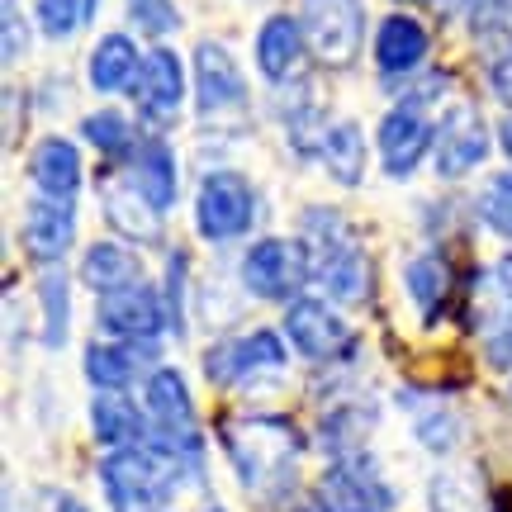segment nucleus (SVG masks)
<instances>
[{"label": "nucleus", "instance_id": "nucleus-18", "mask_svg": "<svg viewBox=\"0 0 512 512\" xmlns=\"http://www.w3.org/2000/svg\"><path fill=\"white\" fill-rule=\"evenodd\" d=\"M29 181L38 185V195L48 200H76L81 190V152L67 138H43V143L29 152Z\"/></svg>", "mask_w": 512, "mask_h": 512}, {"label": "nucleus", "instance_id": "nucleus-35", "mask_svg": "<svg viewBox=\"0 0 512 512\" xmlns=\"http://www.w3.org/2000/svg\"><path fill=\"white\" fill-rule=\"evenodd\" d=\"M489 361L498 370H512V318L498 332H489Z\"/></svg>", "mask_w": 512, "mask_h": 512}, {"label": "nucleus", "instance_id": "nucleus-31", "mask_svg": "<svg viewBox=\"0 0 512 512\" xmlns=\"http://www.w3.org/2000/svg\"><path fill=\"white\" fill-rule=\"evenodd\" d=\"M38 29L48 38H72L86 19H91V10H86V0H38Z\"/></svg>", "mask_w": 512, "mask_h": 512}, {"label": "nucleus", "instance_id": "nucleus-41", "mask_svg": "<svg viewBox=\"0 0 512 512\" xmlns=\"http://www.w3.org/2000/svg\"><path fill=\"white\" fill-rule=\"evenodd\" d=\"M418 5H437V0H418Z\"/></svg>", "mask_w": 512, "mask_h": 512}, {"label": "nucleus", "instance_id": "nucleus-11", "mask_svg": "<svg viewBox=\"0 0 512 512\" xmlns=\"http://www.w3.org/2000/svg\"><path fill=\"white\" fill-rule=\"evenodd\" d=\"M133 100H138V119L147 128H171L185 100V62L171 48H152L143 57V72L133 81Z\"/></svg>", "mask_w": 512, "mask_h": 512}, {"label": "nucleus", "instance_id": "nucleus-13", "mask_svg": "<svg viewBox=\"0 0 512 512\" xmlns=\"http://www.w3.org/2000/svg\"><path fill=\"white\" fill-rule=\"evenodd\" d=\"M432 157H437L441 181H460V176H470V171L489 157V128H484L479 110L456 105V110L446 114L441 128H437V143H432Z\"/></svg>", "mask_w": 512, "mask_h": 512}, {"label": "nucleus", "instance_id": "nucleus-22", "mask_svg": "<svg viewBox=\"0 0 512 512\" xmlns=\"http://www.w3.org/2000/svg\"><path fill=\"white\" fill-rule=\"evenodd\" d=\"M318 157H323V166H328V176L337 185H361L366 181V133H361V124L342 119V124L323 128Z\"/></svg>", "mask_w": 512, "mask_h": 512}, {"label": "nucleus", "instance_id": "nucleus-40", "mask_svg": "<svg viewBox=\"0 0 512 512\" xmlns=\"http://www.w3.org/2000/svg\"><path fill=\"white\" fill-rule=\"evenodd\" d=\"M95 5H100V0H86V10H91V15H95Z\"/></svg>", "mask_w": 512, "mask_h": 512}, {"label": "nucleus", "instance_id": "nucleus-39", "mask_svg": "<svg viewBox=\"0 0 512 512\" xmlns=\"http://www.w3.org/2000/svg\"><path fill=\"white\" fill-rule=\"evenodd\" d=\"M498 143H503V152L512 157V114L503 119V124H498Z\"/></svg>", "mask_w": 512, "mask_h": 512}, {"label": "nucleus", "instance_id": "nucleus-29", "mask_svg": "<svg viewBox=\"0 0 512 512\" xmlns=\"http://www.w3.org/2000/svg\"><path fill=\"white\" fill-rule=\"evenodd\" d=\"M403 285H408V294H413V304H418V313L432 323L441 309V299H446V261L441 256H413L408 266H403Z\"/></svg>", "mask_w": 512, "mask_h": 512}, {"label": "nucleus", "instance_id": "nucleus-14", "mask_svg": "<svg viewBox=\"0 0 512 512\" xmlns=\"http://www.w3.org/2000/svg\"><path fill=\"white\" fill-rule=\"evenodd\" d=\"M375 143H380L384 176H389V181H403V176H413V166L432 152V143H437V128L427 124L413 105H399V110H389L380 119Z\"/></svg>", "mask_w": 512, "mask_h": 512}, {"label": "nucleus", "instance_id": "nucleus-37", "mask_svg": "<svg viewBox=\"0 0 512 512\" xmlns=\"http://www.w3.org/2000/svg\"><path fill=\"white\" fill-rule=\"evenodd\" d=\"M5 143H19V91H5Z\"/></svg>", "mask_w": 512, "mask_h": 512}, {"label": "nucleus", "instance_id": "nucleus-33", "mask_svg": "<svg viewBox=\"0 0 512 512\" xmlns=\"http://www.w3.org/2000/svg\"><path fill=\"white\" fill-rule=\"evenodd\" d=\"M128 15H133V24H138V34H152V38L171 34V29L181 24V15H176L166 0H133Z\"/></svg>", "mask_w": 512, "mask_h": 512}, {"label": "nucleus", "instance_id": "nucleus-30", "mask_svg": "<svg viewBox=\"0 0 512 512\" xmlns=\"http://www.w3.org/2000/svg\"><path fill=\"white\" fill-rule=\"evenodd\" d=\"M81 133H86V143L95 147V152H105V157H128L133 152V128H128V119L119 110H100L91 114L86 124H81Z\"/></svg>", "mask_w": 512, "mask_h": 512}, {"label": "nucleus", "instance_id": "nucleus-27", "mask_svg": "<svg viewBox=\"0 0 512 512\" xmlns=\"http://www.w3.org/2000/svg\"><path fill=\"white\" fill-rule=\"evenodd\" d=\"M337 494L347 498L351 508H370V512H380L394 503V494H389V484H384L380 475H375V465H370L366 456H347V460H337V470H332L328 479Z\"/></svg>", "mask_w": 512, "mask_h": 512}, {"label": "nucleus", "instance_id": "nucleus-8", "mask_svg": "<svg viewBox=\"0 0 512 512\" xmlns=\"http://www.w3.org/2000/svg\"><path fill=\"white\" fill-rule=\"evenodd\" d=\"M95 323H100V332H110L114 342H157L171 318H166L162 294L147 280H133L124 290H110L95 299Z\"/></svg>", "mask_w": 512, "mask_h": 512}, {"label": "nucleus", "instance_id": "nucleus-32", "mask_svg": "<svg viewBox=\"0 0 512 512\" xmlns=\"http://www.w3.org/2000/svg\"><path fill=\"white\" fill-rule=\"evenodd\" d=\"M479 214H484V223L494 228L498 238L512 242V171H508V176H494V181H489L484 200H479Z\"/></svg>", "mask_w": 512, "mask_h": 512}, {"label": "nucleus", "instance_id": "nucleus-12", "mask_svg": "<svg viewBox=\"0 0 512 512\" xmlns=\"http://www.w3.org/2000/svg\"><path fill=\"white\" fill-rule=\"evenodd\" d=\"M285 337L309 361H337L356 342L351 328L337 318V309H328L323 299H294L290 309H285Z\"/></svg>", "mask_w": 512, "mask_h": 512}, {"label": "nucleus", "instance_id": "nucleus-24", "mask_svg": "<svg viewBox=\"0 0 512 512\" xmlns=\"http://www.w3.org/2000/svg\"><path fill=\"white\" fill-rule=\"evenodd\" d=\"M162 209H152V204L138 195V185L124 181V185H110L105 190V219H110L114 233H124L133 242H157L162 238V219H157Z\"/></svg>", "mask_w": 512, "mask_h": 512}, {"label": "nucleus", "instance_id": "nucleus-5", "mask_svg": "<svg viewBox=\"0 0 512 512\" xmlns=\"http://www.w3.org/2000/svg\"><path fill=\"white\" fill-rule=\"evenodd\" d=\"M299 24L323 67H351L361 57V43H366V5L361 0H304Z\"/></svg>", "mask_w": 512, "mask_h": 512}, {"label": "nucleus", "instance_id": "nucleus-10", "mask_svg": "<svg viewBox=\"0 0 512 512\" xmlns=\"http://www.w3.org/2000/svg\"><path fill=\"white\" fill-rule=\"evenodd\" d=\"M195 100L204 119H242L247 114V81L223 43L195 48Z\"/></svg>", "mask_w": 512, "mask_h": 512}, {"label": "nucleus", "instance_id": "nucleus-7", "mask_svg": "<svg viewBox=\"0 0 512 512\" xmlns=\"http://www.w3.org/2000/svg\"><path fill=\"white\" fill-rule=\"evenodd\" d=\"M256 219V195L238 171H209L195 200V228L204 242H233Z\"/></svg>", "mask_w": 512, "mask_h": 512}, {"label": "nucleus", "instance_id": "nucleus-25", "mask_svg": "<svg viewBox=\"0 0 512 512\" xmlns=\"http://www.w3.org/2000/svg\"><path fill=\"white\" fill-rule=\"evenodd\" d=\"M81 280H86L95 294L124 290L133 280H143V261L128 252L124 242H95L91 252L81 256Z\"/></svg>", "mask_w": 512, "mask_h": 512}, {"label": "nucleus", "instance_id": "nucleus-36", "mask_svg": "<svg viewBox=\"0 0 512 512\" xmlns=\"http://www.w3.org/2000/svg\"><path fill=\"white\" fill-rule=\"evenodd\" d=\"M38 512H86V503H81L76 494H62V489H53V494H43Z\"/></svg>", "mask_w": 512, "mask_h": 512}, {"label": "nucleus", "instance_id": "nucleus-21", "mask_svg": "<svg viewBox=\"0 0 512 512\" xmlns=\"http://www.w3.org/2000/svg\"><path fill=\"white\" fill-rule=\"evenodd\" d=\"M143 72V57L133 48V38L128 34H105L100 43L91 48V86L100 95H114V91H128L133 81Z\"/></svg>", "mask_w": 512, "mask_h": 512}, {"label": "nucleus", "instance_id": "nucleus-3", "mask_svg": "<svg viewBox=\"0 0 512 512\" xmlns=\"http://www.w3.org/2000/svg\"><path fill=\"white\" fill-rule=\"evenodd\" d=\"M143 399H147V418H152L147 441L171 451V456L181 460V465H190V470H200L204 446H200V427H195V399H190V389H185L181 370L157 366L147 375Z\"/></svg>", "mask_w": 512, "mask_h": 512}, {"label": "nucleus", "instance_id": "nucleus-43", "mask_svg": "<svg viewBox=\"0 0 512 512\" xmlns=\"http://www.w3.org/2000/svg\"><path fill=\"white\" fill-rule=\"evenodd\" d=\"M209 512H223V508H209Z\"/></svg>", "mask_w": 512, "mask_h": 512}, {"label": "nucleus", "instance_id": "nucleus-9", "mask_svg": "<svg viewBox=\"0 0 512 512\" xmlns=\"http://www.w3.org/2000/svg\"><path fill=\"white\" fill-rule=\"evenodd\" d=\"M309 280V252L304 242L261 238L242 252V285L256 299H290Z\"/></svg>", "mask_w": 512, "mask_h": 512}, {"label": "nucleus", "instance_id": "nucleus-38", "mask_svg": "<svg viewBox=\"0 0 512 512\" xmlns=\"http://www.w3.org/2000/svg\"><path fill=\"white\" fill-rule=\"evenodd\" d=\"M489 86L498 91V100H508V105H512V62H498V67H489Z\"/></svg>", "mask_w": 512, "mask_h": 512}, {"label": "nucleus", "instance_id": "nucleus-20", "mask_svg": "<svg viewBox=\"0 0 512 512\" xmlns=\"http://www.w3.org/2000/svg\"><path fill=\"white\" fill-rule=\"evenodd\" d=\"M143 356H157V342H91L86 347V380L100 394H124Z\"/></svg>", "mask_w": 512, "mask_h": 512}, {"label": "nucleus", "instance_id": "nucleus-28", "mask_svg": "<svg viewBox=\"0 0 512 512\" xmlns=\"http://www.w3.org/2000/svg\"><path fill=\"white\" fill-rule=\"evenodd\" d=\"M38 304H43V347H62L67 328H72V294H67V275L57 266H43L38 280Z\"/></svg>", "mask_w": 512, "mask_h": 512}, {"label": "nucleus", "instance_id": "nucleus-15", "mask_svg": "<svg viewBox=\"0 0 512 512\" xmlns=\"http://www.w3.org/2000/svg\"><path fill=\"white\" fill-rule=\"evenodd\" d=\"M76 238V214L67 200H48V195H38V200L24 204V223H19V242H24V252L29 261L38 266H57L67 247Z\"/></svg>", "mask_w": 512, "mask_h": 512}, {"label": "nucleus", "instance_id": "nucleus-6", "mask_svg": "<svg viewBox=\"0 0 512 512\" xmlns=\"http://www.w3.org/2000/svg\"><path fill=\"white\" fill-rule=\"evenodd\" d=\"M290 361V347L280 342V332L256 328L242 332V337H228V342H214L204 351V375L209 384H223V389H238V384H252L256 375H275Z\"/></svg>", "mask_w": 512, "mask_h": 512}, {"label": "nucleus", "instance_id": "nucleus-17", "mask_svg": "<svg viewBox=\"0 0 512 512\" xmlns=\"http://www.w3.org/2000/svg\"><path fill=\"white\" fill-rule=\"evenodd\" d=\"M432 53V34L413 15H389L375 34V67L384 76H413Z\"/></svg>", "mask_w": 512, "mask_h": 512}, {"label": "nucleus", "instance_id": "nucleus-26", "mask_svg": "<svg viewBox=\"0 0 512 512\" xmlns=\"http://www.w3.org/2000/svg\"><path fill=\"white\" fill-rule=\"evenodd\" d=\"M470 38L489 67L512 62V0H470Z\"/></svg>", "mask_w": 512, "mask_h": 512}, {"label": "nucleus", "instance_id": "nucleus-4", "mask_svg": "<svg viewBox=\"0 0 512 512\" xmlns=\"http://www.w3.org/2000/svg\"><path fill=\"white\" fill-rule=\"evenodd\" d=\"M223 446H228V460L238 465L242 484L266 489V479H280L294 465L299 437H294L290 422L280 418H247L223 427Z\"/></svg>", "mask_w": 512, "mask_h": 512}, {"label": "nucleus", "instance_id": "nucleus-16", "mask_svg": "<svg viewBox=\"0 0 512 512\" xmlns=\"http://www.w3.org/2000/svg\"><path fill=\"white\" fill-rule=\"evenodd\" d=\"M128 181L138 185L152 209H171L181 195V171H176V152L162 138H143V143L128 152Z\"/></svg>", "mask_w": 512, "mask_h": 512}, {"label": "nucleus", "instance_id": "nucleus-42", "mask_svg": "<svg viewBox=\"0 0 512 512\" xmlns=\"http://www.w3.org/2000/svg\"><path fill=\"white\" fill-rule=\"evenodd\" d=\"M347 512H370V508H347Z\"/></svg>", "mask_w": 512, "mask_h": 512}, {"label": "nucleus", "instance_id": "nucleus-2", "mask_svg": "<svg viewBox=\"0 0 512 512\" xmlns=\"http://www.w3.org/2000/svg\"><path fill=\"white\" fill-rule=\"evenodd\" d=\"M304 252H309V280H318L332 299H342V304L366 299L370 261H366V252L356 247V238L342 228V214H332V209L328 214H323V209H313Z\"/></svg>", "mask_w": 512, "mask_h": 512}, {"label": "nucleus", "instance_id": "nucleus-19", "mask_svg": "<svg viewBox=\"0 0 512 512\" xmlns=\"http://www.w3.org/2000/svg\"><path fill=\"white\" fill-rule=\"evenodd\" d=\"M304 48H309L304 24L290 15H271L261 24V34H256V72L266 76V81H285V76L299 72Z\"/></svg>", "mask_w": 512, "mask_h": 512}, {"label": "nucleus", "instance_id": "nucleus-1", "mask_svg": "<svg viewBox=\"0 0 512 512\" xmlns=\"http://www.w3.org/2000/svg\"><path fill=\"white\" fill-rule=\"evenodd\" d=\"M181 460L162 451V446H119L100 460V484H105V503L110 512H162L176 479H181Z\"/></svg>", "mask_w": 512, "mask_h": 512}, {"label": "nucleus", "instance_id": "nucleus-34", "mask_svg": "<svg viewBox=\"0 0 512 512\" xmlns=\"http://www.w3.org/2000/svg\"><path fill=\"white\" fill-rule=\"evenodd\" d=\"M29 48V34H24V19H19V5L15 0H5V62L15 67L19 57Z\"/></svg>", "mask_w": 512, "mask_h": 512}, {"label": "nucleus", "instance_id": "nucleus-23", "mask_svg": "<svg viewBox=\"0 0 512 512\" xmlns=\"http://www.w3.org/2000/svg\"><path fill=\"white\" fill-rule=\"evenodd\" d=\"M91 427H95V441L100 446H143L147 432H152V422H143V413L124 399V394H95L91 403Z\"/></svg>", "mask_w": 512, "mask_h": 512}]
</instances>
